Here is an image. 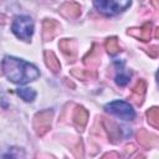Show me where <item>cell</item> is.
<instances>
[{
  "label": "cell",
  "mask_w": 159,
  "mask_h": 159,
  "mask_svg": "<svg viewBox=\"0 0 159 159\" xmlns=\"http://www.w3.org/2000/svg\"><path fill=\"white\" fill-rule=\"evenodd\" d=\"M2 72L11 82L20 83V84L34 81L40 76L39 70L34 65L24 60L16 58V57H11V56L4 57Z\"/></svg>",
  "instance_id": "6da1fadb"
},
{
  "label": "cell",
  "mask_w": 159,
  "mask_h": 159,
  "mask_svg": "<svg viewBox=\"0 0 159 159\" xmlns=\"http://www.w3.org/2000/svg\"><path fill=\"white\" fill-rule=\"evenodd\" d=\"M93 5L103 15L113 16L119 12H123L125 9H128L132 5V2L127 0H120V1L119 0H109V1L99 0V1H93Z\"/></svg>",
  "instance_id": "7a4b0ae2"
},
{
  "label": "cell",
  "mask_w": 159,
  "mask_h": 159,
  "mask_svg": "<svg viewBox=\"0 0 159 159\" xmlns=\"http://www.w3.org/2000/svg\"><path fill=\"white\" fill-rule=\"evenodd\" d=\"M11 29L16 37L24 41H30L34 34V22L29 16H16Z\"/></svg>",
  "instance_id": "3957f363"
},
{
  "label": "cell",
  "mask_w": 159,
  "mask_h": 159,
  "mask_svg": "<svg viewBox=\"0 0 159 159\" xmlns=\"http://www.w3.org/2000/svg\"><path fill=\"white\" fill-rule=\"evenodd\" d=\"M104 109L108 113L114 114L124 120H133L135 117V112L132 108V106L124 101H113V102L106 104Z\"/></svg>",
  "instance_id": "277c9868"
},
{
  "label": "cell",
  "mask_w": 159,
  "mask_h": 159,
  "mask_svg": "<svg viewBox=\"0 0 159 159\" xmlns=\"http://www.w3.org/2000/svg\"><path fill=\"white\" fill-rule=\"evenodd\" d=\"M52 117H53V112L51 109H43L35 114L32 125L37 135H43L50 130Z\"/></svg>",
  "instance_id": "5b68a950"
},
{
  "label": "cell",
  "mask_w": 159,
  "mask_h": 159,
  "mask_svg": "<svg viewBox=\"0 0 159 159\" xmlns=\"http://www.w3.org/2000/svg\"><path fill=\"white\" fill-rule=\"evenodd\" d=\"M58 47L62 51V53L68 58V62H75L77 58V43L75 40L70 39H62L58 42Z\"/></svg>",
  "instance_id": "8992f818"
},
{
  "label": "cell",
  "mask_w": 159,
  "mask_h": 159,
  "mask_svg": "<svg viewBox=\"0 0 159 159\" xmlns=\"http://www.w3.org/2000/svg\"><path fill=\"white\" fill-rule=\"evenodd\" d=\"M152 32H153V25L152 22H145L142 27H132L127 30V34L140 40V41H149L152 37Z\"/></svg>",
  "instance_id": "52a82bcc"
},
{
  "label": "cell",
  "mask_w": 159,
  "mask_h": 159,
  "mask_svg": "<svg viewBox=\"0 0 159 159\" xmlns=\"http://www.w3.org/2000/svg\"><path fill=\"white\" fill-rule=\"evenodd\" d=\"M137 139L145 148H157V147H159V137L153 134V133H149L145 129H139L138 130Z\"/></svg>",
  "instance_id": "ba28073f"
},
{
  "label": "cell",
  "mask_w": 159,
  "mask_h": 159,
  "mask_svg": "<svg viewBox=\"0 0 159 159\" xmlns=\"http://www.w3.org/2000/svg\"><path fill=\"white\" fill-rule=\"evenodd\" d=\"M60 25L56 20L46 19L42 22V39L43 41H51L60 30Z\"/></svg>",
  "instance_id": "9c48e42d"
},
{
  "label": "cell",
  "mask_w": 159,
  "mask_h": 159,
  "mask_svg": "<svg viewBox=\"0 0 159 159\" xmlns=\"http://www.w3.org/2000/svg\"><path fill=\"white\" fill-rule=\"evenodd\" d=\"M102 124H103L104 129L107 130L111 142L114 143V144L118 143V142L120 140V138H122L120 128H119L113 120H111V119H108V118H104V117L102 118Z\"/></svg>",
  "instance_id": "30bf717a"
},
{
  "label": "cell",
  "mask_w": 159,
  "mask_h": 159,
  "mask_svg": "<svg viewBox=\"0 0 159 159\" xmlns=\"http://www.w3.org/2000/svg\"><path fill=\"white\" fill-rule=\"evenodd\" d=\"M72 119H73V123L77 127V129L80 132H82L87 124V120H88V111L82 106H77L73 111Z\"/></svg>",
  "instance_id": "8fae6325"
},
{
  "label": "cell",
  "mask_w": 159,
  "mask_h": 159,
  "mask_svg": "<svg viewBox=\"0 0 159 159\" xmlns=\"http://www.w3.org/2000/svg\"><path fill=\"white\" fill-rule=\"evenodd\" d=\"M145 91H147V83L144 80H139L135 86L133 87L132 89V94L129 97V99L137 104V106H140L143 103V99H144V94H145Z\"/></svg>",
  "instance_id": "7c38bea8"
},
{
  "label": "cell",
  "mask_w": 159,
  "mask_h": 159,
  "mask_svg": "<svg viewBox=\"0 0 159 159\" xmlns=\"http://www.w3.org/2000/svg\"><path fill=\"white\" fill-rule=\"evenodd\" d=\"M60 12L68 19H77L81 15V6L75 1H67L60 7Z\"/></svg>",
  "instance_id": "4fadbf2b"
},
{
  "label": "cell",
  "mask_w": 159,
  "mask_h": 159,
  "mask_svg": "<svg viewBox=\"0 0 159 159\" xmlns=\"http://www.w3.org/2000/svg\"><path fill=\"white\" fill-rule=\"evenodd\" d=\"M83 62H84L86 66H89V67H96V66L99 65V62H101V51H99V47L96 43H93L89 52L83 57Z\"/></svg>",
  "instance_id": "5bb4252c"
},
{
  "label": "cell",
  "mask_w": 159,
  "mask_h": 159,
  "mask_svg": "<svg viewBox=\"0 0 159 159\" xmlns=\"http://www.w3.org/2000/svg\"><path fill=\"white\" fill-rule=\"evenodd\" d=\"M43 57H45V62H46V66L51 70V72L53 73H58L60 70H61V63L58 61V58L56 57V55L50 51V50H46L43 52Z\"/></svg>",
  "instance_id": "9a60e30c"
},
{
  "label": "cell",
  "mask_w": 159,
  "mask_h": 159,
  "mask_svg": "<svg viewBox=\"0 0 159 159\" xmlns=\"http://www.w3.org/2000/svg\"><path fill=\"white\" fill-rule=\"evenodd\" d=\"M72 76H75L76 78H80L82 81H88V80H93L96 78V72L93 70H78V68H73L71 70Z\"/></svg>",
  "instance_id": "2e32d148"
},
{
  "label": "cell",
  "mask_w": 159,
  "mask_h": 159,
  "mask_svg": "<svg viewBox=\"0 0 159 159\" xmlns=\"http://www.w3.org/2000/svg\"><path fill=\"white\" fill-rule=\"evenodd\" d=\"M145 116H147L148 123L159 129V107H153V108L148 109Z\"/></svg>",
  "instance_id": "e0dca14e"
},
{
  "label": "cell",
  "mask_w": 159,
  "mask_h": 159,
  "mask_svg": "<svg viewBox=\"0 0 159 159\" xmlns=\"http://www.w3.org/2000/svg\"><path fill=\"white\" fill-rule=\"evenodd\" d=\"M104 47H106V50H107V52L109 55H116V53H118L120 51V47L118 45L117 37H108L106 40V42H104Z\"/></svg>",
  "instance_id": "ac0fdd59"
},
{
  "label": "cell",
  "mask_w": 159,
  "mask_h": 159,
  "mask_svg": "<svg viewBox=\"0 0 159 159\" xmlns=\"http://www.w3.org/2000/svg\"><path fill=\"white\" fill-rule=\"evenodd\" d=\"M16 93L25 101V102H32L36 97V92L32 88H19Z\"/></svg>",
  "instance_id": "d6986e66"
},
{
  "label": "cell",
  "mask_w": 159,
  "mask_h": 159,
  "mask_svg": "<svg viewBox=\"0 0 159 159\" xmlns=\"http://www.w3.org/2000/svg\"><path fill=\"white\" fill-rule=\"evenodd\" d=\"M71 150H72L73 155H75L77 159H83V155H84V150H83V143H82L81 138L76 140V144H75V145L71 148Z\"/></svg>",
  "instance_id": "ffe728a7"
},
{
  "label": "cell",
  "mask_w": 159,
  "mask_h": 159,
  "mask_svg": "<svg viewBox=\"0 0 159 159\" xmlns=\"http://www.w3.org/2000/svg\"><path fill=\"white\" fill-rule=\"evenodd\" d=\"M129 78H130V76L127 75L125 72H123V70H120V72L116 76V82L119 86H125L129 82Z\"/></svg>",
  "instance_id": "44dd1931"
},
{
  "label": "cell",
  "mask_w": 159,
  "mask_h": 159,
  "mask_svg": "<svg viewBox=\"0 0 159 159\" xmlns=\"http://www.w3.org/2000/svg\"><path fill=\"white\" fill-rule=\"evenodd\" d=\"M145 51H147V53H148L150 57H153V58L158 57V55H159V47H158V46H155V45H153V46L148 47Z\"/></svg>",
  "instance_id": "7402d4cb"
},
{
  "label": "cell",
  "mask_w": 159,
  "mask_h": 159,
  "mask_svg": "<svg viewBox=\"0 0 159 159\" xmlns=\"http://www.w3.org/2000/svg\"><path fill=\"white\" fill-rule=\"evenodd\" d=\"M101 159H120V158H119V155H118L117 153L109 152V153H106Z\"/></svg>",
  "instance_id": "603a6c76"
},
{
  "label": "cell",
  "mask_w": 159,
  "mask_h": 159,
  "mask_svg": "<svg viewBox=\"0 0 159 159\" xmlns=\"http://www.w3.org/2000/svg\"><path fill=\"white\" fill-rule=\"evenodd\" d=\"M133 152H134V145H133V144L125 145V148H124V157H128V155H130Z\"/></svg>",
  "instance_id": "cb8c5ba5"
},
{
  "label": "cell",
  "mask_w": 159,
  "mask_h": 159,
  "mask_svg": "<svg viewBox=\"0 0 159 159\" xmlns=\"http://www.w3.org/2000/svg\"><path fill=\"white\" fill-rule=\"evenodd\" d=\"M2 159H16L14 155H11V154H4L2 155Z\"/></svg>",
  "instance_id": "d4e9b609"
},
{
  "label": "cell",
  "mask_w": 159,
  "mask_h": 159,
  "mask_svg": "<svg viewBox=\"0 0 159 159\" xmlns=\"http://www.w3.org/2000/svg\"><path fill=\"white\" fill-rule=\"evenodd\" d=\"M144 158H145V157H144L143 154H139V155H137V157H135V159H144Z\"/></svg>",
  "instance_id": "484cf974"
},
{
  "label": "cell",
  "mask_w": 159,
  "mask_h": 159,
  "mask_svg": "<svg viewBox=\"0 0 159 159\" xmlns=\"http://www.w3.org/2000/svg\"><path fill=\"white\" fill-rule=\"evenodd\" d=\"M155 37H157V39H159V27L157 29V32H155Z\"/></svg>",
  "instance_id": "4316f807"
},
{
  "label": "cell",
  "mask_w": 159,
  "mask_h": 159,
  "mask_svg": "<svg viewBox=\"0 0 159 159\" xmlns=\"http://www.w3.org/2000/svg\"><path fill=\"white\" fill-rule=\"evenodd\" d=\"M157 81H158V83H159V71L157 72Z\"/></svg>",
  "instance_id": "83f0119b"
}]
</instances>
